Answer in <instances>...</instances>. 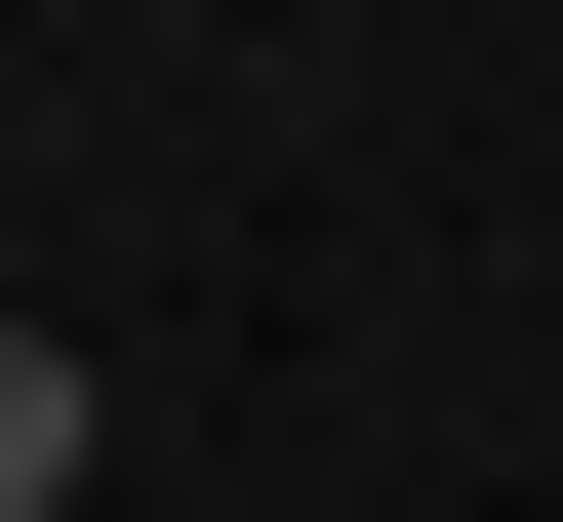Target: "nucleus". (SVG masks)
<instances>
[{"mask_svg": "<svg viewBox=\"0 0 563 522\" xmlns=\"http://www.w3.org/2000/svg\"><path fill=\"white\" fill-rule=\"evenodd\" d=\"M121 482V402H81V322H0V522H81Z\"/></svg>", "mask_w": 563, "mask_h": 522, "instance_id": "obj_1", "label": "nucleus"}]
</instances>
